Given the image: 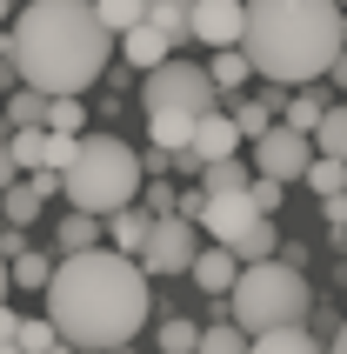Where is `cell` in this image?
<instances>
[{
	"label": "cell",
	"instance_id": "cell-1",
	"mask_svg": "<svg viewBox=\"0 0 347 354\" xmlns=\"http://www.w3.org/2000/svg\"><path fill=\"white\" fill-rule=\"evenodd\" d=\"M40 295H47L54 335L87 348V354L127 348L147 328V315H154V288L140 274V261L114 254V248H74V254H60Z\"/></svg>",
	"mask_w": 347,
	"mask_h": 354
},
{
	"label": "cell",
	"instance_id": "cell-2",
	"mask_svg": "<svg viewBox=\"0 0 347 354\" xmlns=\"http://www.w3.org/2000/svg\"><path fill=\"white\" fill-rule=\"evenodd\" d=\"M0 60L40 94H80L107 74L114 34L100 27L94 0H27L14 14V34H0Z\"/></svg>",
	"mask_w": 347,
	"mask_h": 354
},
{
	"label": "cell",
	"instance_id": "cell-3",
	"mask_svg": "<svg viewBox=\"0 0 347 354\" xmlns=\"http://www.w3.org/2000/svg\"><path fill=\"white\" fill-rule=\"evenodd\" d=\"M254 80H301L328 74L334 47H341V7L334 0H241V40Z\"/></svg>",
	"mask_w": 347,
	"mask_h": 354
},
{
	"label": "cell",
	"instance_id": "cell-4",
	"mask_svg": "<svg viewBox=\"0 0 347 354\" xmlns=\"http://www.w3.org/2000/svg\"><path fill=\"white\" fill-rule=\"evenodd\" d=\"M140 154L120 134H74V154L60 167V187L80 214H114L140 194Z\"/></svg>",
	"mask_w": 347,
	"mask_h": 354
},
{
	"label": "cell",
	"instance_id": "cell-5",
	"mask_svg": "<svg viewBox=\"0 0 347 354\" xmlns=\"http://www.w3.org/2000/svg\"><path fill=\"white\" fill-rule=\"evenodd\" d=\"M314 308V288L301 268H288V261H247L241 274H234L227 288V315L241 335H268V328H294V321H308Z\"/></svg>",
	"mask_w": 347,
	"mask_h": 354
},
{
	"label": "cell",
	"instance_id": "cell-6",
	"mask_svg": "<svg viewBox=\"0 0 347 354\" xmlns=\"http://www.w3.org/2000/svg\"><path fill=\"white\" fill-rule=\"evenodd\" d=\"M140 107L147 114H207V107H221V94H214L207 67H194V60H160V67H147V87H140Z\"/></svg>",
	"mask_w": 347,
	"mask_h": 354
},
{
	"label": "cell",
	"instance_id": "cell-7",
	"mask_svg": "<svg viewBox=\"0 0 347 354\" xmlns=\"http://www.w3.org/2000/svg\"><path fill=\"white\" fill-rule=\"evenodd\" d=\"M194 248H200V227L194 221H180V214H154L147 221V241H140V274L154 281V274H187V261H194Z\"/></svg>",
	"mask_w": 347,
	"mask_h": 354
},
{
	"label": "cell",
	"instance_id": "cell-8",
	"mask_svg": "<svg viewBox=\"0 0 347 354\" xmlns=\"http://www.w3.org/2000/svg\"><path fill=\"white\" fill-rule=\"evenodd\" d=\"M314 160V140L288 120H274L268 134H254V174H274V180H301V167Z\"/></svg>",
	"mask_w": 347,
	"mask_h": 354
},
{
	"label": "cell",
	"instance_id": "cell-9",
	"mask_svg": "<svg viewBox=\"0 0 347 354\" xmlns=\"http://www.w3.org/2000/svg\"><path fill=\"white\" fill-rule=\"evenodd\" d=\"M254 221H261V207L247 201V187H227V194H207V201H200V221H194V227H207V234L227 248V241L247 234Z\"/></svg>",
	"mask_w": 347,
	"mask_h": 354
},
{
	"label": "cell",
	"instance_id": "cell-10",
	"mask_svg": "<svg viewBox=\"0 0 347 354\" xmlns=\"http://www.w3.org/2000/svg\"><path fill=\"white\" fill-rule=\"evenodd\" d=\"M187 40H200V47H234V40H241V0H194L187 7Z\"/></svg>",
	"mask_w": 347,
	"mask_h": 354
},
{
	"label": "cell",
	"instance_id": "cell-11",
	"mask_svg": "<svg viewBox=\"0 0 347 354\" xmlns=\"http://www.w3.org/2000/svg\"><path fill=\"white\" fill-rule=\"evenodd\" d=\"M187 147L200 160H221V154H234L241 147V127H234V114L227 107H207V114H194V134H187Z\"/></svg>",
	"mask_w": 347,
	"mask_h": 354
},
{
	"label": "cell",
	"instance_id": "cell-12",
	"mask_svg": "<svg viewBox=\"0 0 347 354\" xmlns=\"http://www.w3.org/2000/svg\"><path fill=\"white\" fill-rule=\"evenodd\" d=\"M120 40V60H127V67H140V74H147V67H160V60L174 54V40L160 34L154 20H134V27H127V34H114Z\"/></svg>",
	"mask_w": 347,
	"mask_h": 354
},
{
	"label": "cell",
	"instance_id": "cell-13",
	"mask_svg": "<svg viewBox=\"0 0 347 354\" xmlns=\"http://www.w3.org/2000/svg\"><path fill=\"white\" fill-rule=\"evenodd\" d=\"M247 354H328V341L314 335L308 321H294V328H268V335H247Z\"/></svg>",
	"mask_w": 347,
	"mask_h": 354
},
{
	"label": "cell",
	"instance_id": "cell-14",
	"mask_svg": "<svg viewBox=\"0 0 347 354\" xmlns=\"http://www.w3.org/2000/svg\"><path fill=\"white\" fill-rule=\"evenodd\" d=\"M187 274L200 281V288H207V295H227V288H234V274H241V261H234L227 248H221V241H214V248H194V261H187Z\"/></svg>",
	"mask_w": 347,
	"mask_h": 354
},
{
	"label": "cell",
	"instance_id": "cell-15",
	"mask_svg": "<svg viewBox=\"0 0 347 354\" xmlns=\"http://www.w3.org/2000/svg\"><path fill=\"white\" fill-rule=\"evenodd\" d=\"M107 221V241H114V254H140V241H147V207L140 201H127V207H114V214H100Z\"/></svg>",
	"mask_w": 347,
	"mask_h": 354
},
{
	"label": "cell",
	"instance_id": "cell-16",
	"mask_svg": "<svg viewBox=\"0 0 347 354\" xmlns=\"http://www.w3.org/2000/svg\"><path fill=\"white\" fill-rule=\"evenodd\" d=\"M207 80H214V94H221V100H234V94H241V87L254 80V67H247V54H241V47H214Z\"/></svg>",
	"mask_w": 347,
	"mask_h": 354
},
{
	"label": "cell",
	"instance_id": "cell-17",
	"mask_svg": "<svg viewBox=\"0 0 347 354\" xmlns=\"http://www.w3.org/2000/svg\"><path fill=\"white\" fill-rule=\"evenodd\" d=\"M328 87H308V80H301V94H288L281 100V114L274 120H288V127H301V134H314V120H321V107H328Z\"/></svg>",
	"mask_w": 347,
	"mask_h": 354
},
{
	"label": "cell",
	"instance_id": "cell-18",
	"mask_svg": "<svg viewBox=\"0 0 347 354\" xmlns=\"http://www.w3.org/2000/svg\"><path fill=\"white\" fill-rule=\"evenodd\" d=\"M274 248H281V227H274V214H261V221H254V227H247L241 241H227V254L241 261V268H247V261H268Z\"/></svg>",
	"mask_w": 347,
	"mask_h": 354
},
{
	"label": "cell",
	"instance_id": "cell-19",
	"mask_svg": "<svg viewBox=\"0 0 347 354\" xmlns=\"http://www.w3.org/2000/svg\"><path fill=\"white\" fill-rule=\"evenodd\" d=\"M40 127H54V134H87V100L80 94H47Z\"/></svg>",
	"mask_w": 347,
	"mask_h": 354
},
{
	"label": "cell",
	"instance_id": "cell-20",
	"mask_svg": "<svg viewBox=\"0 0 347 354\" xmlns=\"http://www.w3.org/2000/svg\"><path fill=\"white\" fill-rule=\"evenodd\" d=\"M47 274H54V261L40 254V248H14V254H7V281H20V288H47Z\"/></svg>",
	"mask_w": 347,
	"mask_h": 354
},
{
	"label": "cell",
	"instance_id": "cell-21",
	"mask_svg": "<svg viewBox=\"0 0 347 354\" xmlns=\"http://www.w3.org/2000/svg\"><path fill=\"white\" fill-rule=\"evenodd\" d=\"M40 114H47V94L27 87V80H14V87H7V127H34Z\"/></svg>",
	"mask_w": 347,
	"mask_h": 354
},
{
	"label": "cell",
	"instance_id": "cell-22",
	"mask_svg": "<svg viewBox=\"0 0 347 354\" xmlns=\"http://www.w3.org/2000/svg\"><path fill=\"white\" fill-rule=\"evenodd\" d=\"M187 134H194V114H147V140H154L160 154L187 147Z\"/></svg>",
	"mask_w": 347,
	"mask_h": 354
},
{
	"label": "cell",
	"instance_id": "cell-23",
	"mask_svg": "<svg viewBox=\"0 0 347 354\" xmlns=\"http://www.w3.org/2000/svg\"><path fill=\"white\" fill-rule=\"evenodd\" d=\"M301 180H308L314 194H334V187H347V160L341 154H314L308 167H301Z\"/></svg>",
	"mask_w": 347,
	"mask_h": 354
},
{
	"label": "cell",
	"instance_id": "cell-24",
	"mask_svg": "<svg viewBox=\"0 0 347 354\" xmlns=\"http://www.w3.org/2000/svg\"><path fill=\"white\" fill-rule=\"evenodd\" d=\"M194 354H247V335H241L234 321H214V328L194 335Z\"/></svg>",
	"mask_w": 347,
	"mask_h": 354
},
{
	"label": "cell",
	"instance_id": "cell-25",
	"mask_svg": "<svg viewBox=\"0 0 347 354\" xmlns=\"http://www.w3.org/2000/svg\"><path fill=\"white\" fill-rule=\"evenodd\" d=\"M94 14L107 34H127L134 20H147V0H94Z\"/></svg>",
	"mask_w": 347,
	"mask_h": 354
},
{
	"label": "cell",
	"instance_id": "cell-26",
	"mask_svg": "<svg viewBox=\"0 0 347 354\" xmlns=\"http://www.w3.org/2000/svg\"><path fill=\"white\" fill-rule=\"evenodd\" d=\"M227 114H234V127H241V140H254V134H268V127H274V107H268V100H227Z\"/></svg>",
	"mask_w": 347,
	"mask_h": 354
},
{
	"label": "cell",
	"instance_id": "cell-27",
	"mask_svg": "<svg viewBox=\"0 0 347 354\" xmlns=\"http://www.w3.org/2000/svg\"><path fill=\"white\" fill-rule=\"evenodd\" d=\"M187 7L194 0H147V20H154L167 40H187Z\"/></svg>",
	"mask_w": 347,
	"mask_h": 354
},
{
	"label": "cell",
	"instance_id": "cell-28",
	"mask_svg": "<svg viewBox=\"0 0 347 354\" xmlns=\"http://www.w3.org/2000/svg\"><path fill=\"white\" fill-rule=\"evenodd\" d=\"M60 248H67V254H74V248H100V214H67L60 221Z\"/></svg>",
	"mask_w": 347,
	"mask_h": 354
},
{
	"label": "cell",
	"instance_id": "cell-29",
	"mask_svg": "<svg viewBox=\"0 0 347 354\" xmlns=\"http://www.w3.org/2000/svg\"><path fill=\"white\" fill-rule=\"evenodd\" d=\"M54 321H47V315H40V321H20V328H14V348L20 354H47V348H54Z\"/></svg>",
	"mask_w": 347,
	"mask_h": 354
},
{
	"label": "cell",
	"instance_id": "cell-30",
	"mask_svg": "<svg viewBox=\"0 0 347 354\" xmlns=\"http://www.w3.org/2000/svg\"><path fill=\"white\" fill-rule=\"evenodd\" d=\"M194 335H200V328H194V321H180V315H167V321H160V354H194Z\"/></svg>",
	"mask_w": 347,
	"mask_h": 354
},
{
	"label": "cell",
	"instance_id": "cell-31",
	"mask_svg": "<svg viewBox=\"0 0 347 354\" xmlns=\"http://www.w3.org/2000/svg\"><path fill=\"white\" fill-rule=\"evenodd\" d=\"M321 221H328V234H334V241L347 234V187H334V194H321Z\"/></svg>",
	"mask_w": 347,
	"mask_h": 354
},
{
	"label": "cell",
	"instance_id": "cell-32",
	"mask_svg": "<svg viewBox=\"0 0 347 354\" xmlns=\"http://www.w3.org/2000/svg\"><path fill=\"white\" fill-rule=\"evenodd\" d=\"M140 207H147V214H174V187H167V180H140Z\"/></svg>",
	"mask_w": 347,
	"mask_h": 354
},
{
	"label": "cell",
	"instance_id": "cell-33",
	"mask_svg": "<svg viewBox=\"0 0 347 354\" xmlns=\"http://www.w3.org/2000/svg\"><path fill=\"white\" fill-rule=\"evenodd\" d=\"M328 80H334L328 94H347V47H334V60H328Z\"/></svg>",
	"mask_w": 347,
	"mask_h": 354
},
{
	"label": "cell",
	"instance_id": "cell-34",
	"mask_svg": "<svg viewBox=\"0 0 347 354\" xmlns=\"http://www.w3.org/2000/svg\"><path fill=\"white\" fill-rule=\"evenodd\" d=\"M308 315H314V335H321V341H328L334 328H341V315H334V308H308Z\"/></svg>",
	"mask_w": 347,
	"mask_h": 354
},
{
	"label": "cell",
	"instance_id": "cell-35",
	"mask_svg": "<svg viewBox=\"0 0 347 354\" xmlns=\"http://www.w3.org/2000/svg\"><path fill=\"white\" fill-rule=\"evenodd\" d=\"M20 167H14V147H7V140H0V187H7V180H14Z\"/></svg>",
	"mask_w": 347,
	"mask_h": 354
},
{
	"label": "cell",
	"instance_id": "cell-36",
	"mask_svg": "<svg viewBox=\"0 0 347 354\" xmlns=\"http://www.w3.org/2000/svg\"><path fill=\"white\" fill-rule=\"evenodd\" d=\"M14 328H20V315L7 308V301H0V341H14Z\"/></svg>",
	"mask_w": 347,
	"mask_h": 354
},
{
	"label": "cell",
	"instance_id": "cell-37",
	"mask_svg": "<svg viewBox=\"0 0 347 354\" xmlns=\"http://www.w3.org/2000/svg\"><path fill=\"white\" fill-rule=\"evenodd\" d=\"M334 354H347V315H341V328H334Z\"/></svg>",
	"mask_w": 347,
	"mask_h": 354
},
{
	"label": "cell",
	"instance_id": "cell-38",
	"mask_svg": "<svg viewBox=\"0 0 347 354\" xmlns=\"http://www.w3.org/2000/svg\"><path fill=\"white\" fill-rule=\"evenodd\" d=\"M14 80H20V74H14V60H0V87H14Z\"/></svg>",
	"mask_w": 347,
	"mask_h": 354
},
{
	"label": "cell",
	"instance_id": "cell-39",
	"mask_svg": "<svg viewBox=\"0 0 347 354\" xmlns=\"http://www.w3.org/2000/svg\"><path fill=\"white\" fill-rule=\"evenodd\" d=\"M0 301H7V261H0Z\"/></svg>",
	"mask_w": 347,
	"mask_h": 354
},
{
	"label": "cell",
	"instance_id": "cell-40",
	"mask_svg": "<svg viewBox=\"0 0 347 354\" xmlns=\"http://www.w3.org/2000/svg\"><path fill=\"white\" fill-rule=\"evenodd\" d=\"M341 47H347V7H341Z\"/></svg>",
	"mask_w": 347,
	"mask_h": 354
},
{
	"label": "cell",
	"instance_id": "cell-41",
	"mask_svg": "<svg viewBox=\"0 0 347 354\" xmlns=\"http://www.w3.org/2000/svg\"><path fill=\"white\" fill-rule=\"evenodd\" d=\"M7 7H14V0H0V27H7Z\"/></svg>",
	"mask_w": 347,
	"mask_h": 354
},
{
	"label": "cell",
	"instance_id": "cell-42",
	"mask_svg": "<svg viewBox=\"0 0 347 354\" xmlns=\"http://www.w3.org/2000/svg\"><path fill=\"white\" fill-rule=\"evenodd\" d=\"M341 160H347V140H341Z\"/></svg>",
	"mask_w": 347,
	"mask_h": 354
},
{
	"label": "cell",
	"instance_id": "cell-43",
	"mask_svg": "<svg viewBox=\"0 0 347 354\" xmlns=\"http://www.w3.org/2000/svg\"><path fill=\"white\" fill-rule=\"evenodd\" d=\"M334 7H347V0H334Z\"/></svg>",
	"mask_w": 347,
	"mask_h": 354
},
{
	"label": "cell",
	"instance_id": "cell-44",
	"mask_svg": "<svg viewBox=\"0 0 347 354\" xmlns=\"http://www.w3.org/2000/svg\"><path fill=\"white\" fill-rule=\"evenodd\" d=\"M341 248H347V234H341Z\"/></svg>",
	"mask_w": 347,
	"mask_h": 354
}]
</instances>
